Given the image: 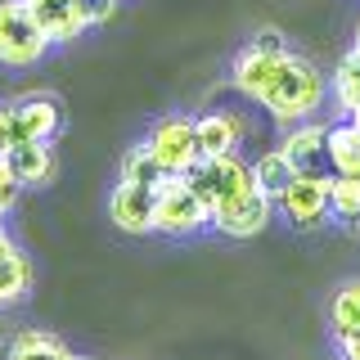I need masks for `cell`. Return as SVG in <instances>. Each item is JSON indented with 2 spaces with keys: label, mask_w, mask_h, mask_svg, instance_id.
I'll list each match as a JSON object with an SVG mask.
<instances>
[{
  "label": "cell",
  "mask_w": 360,
  "mask_h": 360,
  "mask_svg": "<svg viewBox=\"0 0 360 360\" xmlns=\"http://www.w3.org/2000/svg\"><path fill=\"white\" fill-rule=\"evenodd\" d=\"M275 122H307L315 108L324 104V77L315 72V63L297 59V54L284 50V59H279L275 77H270V86L262 90V99H257Z\"/></svg>",
  "instance_id": "obj_1"
},
{
  "label": "cell",
  "mask_w": 360,
  "mask_h": 360,
  "mask_svg": "<svg viewBox=\"0 0 360 360\" xmlns=\"http://www.w3.org/2000/svg\"><path fill=\"white\" fill-rule=\"evenodd\" d=\"M189 189L207 202V212H221L230 202H239L248 194H257V176L252 162H243L239 153H221V158H198L194 172H185Z\"/></svg>",
  "instance_id": "obj_2"
},
{
  "label": "cell",
  "mask_w": 360,
  "mask_h": 360,
  "mask_svg": "<svg viewBox=\"0 0 360 360\" xmlns=\"http://www.w3.org/2000/svg\"><path fill=\"white\" fill-rule=\"evenodd\" d=\"M202 225H212L207 202L189 189L185 176H167L153 189V230L172 234V239H185V234H198Z\"/></svg>",
  "instance_id": "obj_3"
},
{
  "label": "cell",
  "mask_w": 360,
  "mask_h": 360,
  "mask_svg": "<svg viewBox=\"0 0 360 360\" xmlns=\"http://www.w3.org/2000/svg\"><path fill=\"white\" fill-rule=\"evenodd\" d=\"M50 37L32 18L27 0H0V63L5 68H32L45 59Z\"/></svg>",
  "instance_id": "obj_4"
},
{
  "label": "cell",
  "mask_w": 360,
  "mask_h": 360,
  "mask_svg": "<svg viewBox=\"0 0 360 360\" xmlns=\"http://www.w3.org/2000/svg\"><path fill=\"white\" fill-rule=\"evenodd\" d=\"M63 112L54 99H22V104H5L0 108V153H9L14 144H32V140H54L59 135Z\"/></svg>",
  "instance_id": "obj_5"
},
{
  "label": "cell",
  "mask_w": 360,
  "mask_h": 360,
  "mask_svg": "<svg viewBox=\"0 0 360 360\" xmlns=\"http://www.w3.org/2000/svg\"><path fill=\"white\" fill-rule=\"evenodd\" d=\"M279 212L297 230H320L329 221V172H292V180L279 189Z\"/></svg>",
  "instance_id": "obj_6"
},
{
  "label": "cell",
  "mask_w": 360,
  "mask_h": 360,
  "mask_svg": "<svg viewBox=\"0 0 360 360\" xmlns=\"http://www.w3.org/2000/svg\"><path fill=\"white\" fill-rule=\"evenodd\" d=\"M149 153L158 158L167 176H185L198 162V140H194V117H162L149 131Z\"/></svg>",
  "instance_id": "obj_7"
},
{
  "label": "cell",
  "mask_w": 360,
  "mask_h": 360,
  "mask_svg": "<svg viewBox=\"0 0 360 360\" xmlns=\"http://www.w3.org/2000/svg\"><path fill=\"white\" fill-rule=\"evenodd\" d=\"M270 217H275V198L270 194H248L239 202H230V207H221V212H212V230H221L225 239H252V234H262Z\"/></svg>",
  "instance_id": "obj_8"
},
{
  "label": "cell",
  "mask_w": 360,
  "mask_h": 360,
  "mask_svg": "<svg viewBox=\"0 0 360 360\" xmlns=\"http://www.w3.org/2000/svg\"><path fill=\"white\" fill-rule=\"evenodd\" d=\"M108 217L117 230L127 234H149L153 230V189L149 185H131V180H117L108 194Z\"/></svg>",
  "instance_id": "obj_9"
},
{
  "label": "cell",
  "mask_w": 360,
  "mask_h": 360,
  "mask_svg": "<svg viewBox=\"0 0 360 360\" xmlns=\"http://www.w3.org/2000/svg\"><path fill=\"white\" fill-rule=\"evenodd\" d=\"M27 9L41 22V32L50 37V45H68L90 27L82 18V9H77V0H27Z\"/></svg>",
  "instance_id": "obj_10"
},
{
  "label": "cell",
  "mask_w": 360,
  "mask_h": 360,
  "mask_svg": "<svg viewBox=\"0 0 360 360\" xmlns=\"http://www.w3.org/2000/svg\"><path fill=\"white\" fill-rule=\"evenodd\" d=\"M194 140H198V158L239 153L243 117H234V112H202V117H194Z\"/></svg>",
  "instance_id": "obj_11"
},
{
  "label": "cell",
  "mask_w": 360,
  "mask_h": 360,
  "mask_svg": "<svg viewBox=\"0 0 360 360\" xmlns=\"http://www.w3.org/2000/svg\"><path fill=\"white\" fill-rule=\"evenodd\" d=\"M5 162H9V172H14V180L22 189H32V185H50V176H54V149H50V140H32V144H14V149L5 153Z\"/></svg>",
  "instance_id": "obj_12"
},
{
  "label": "cell",
  "mask_w": 360,
  "mask_h": 360,
  "mask_svg": "<svg viewBox=\"0 0 360 360\" xmlns=\"http://www.w3.org/2000/svg\"><path fill=\"white\" fill-rule=\"evenodd\" d=\"M324 131L329 127H315V122H292V131L284 135V144H279V153L288 158L297 172H315V167L324 162Z\"/></svg>",
  "instance_id": "obj_13"
},
{
  "label": "cell",
  "mask_w": 360,
  "mask_h": 360,
  "mask_svg": "<svg viewBox=\"0 0 360 360\" xmlns=\"http://www.w3.org/2000/svg\"><path fill=\"white\" fill-rule=\"evenodd\" d=\"M324 162L338 172H360V122L347 117L324 131Z\"/></svg>",
  "instance_id": "obj_14"
},
{
  "label": "cell",
  "mask_w": 360,
  "mask_h": 360,
  "mask_svg": "<svg viewBox=\"0 0 360 360\" xmlns=\"http://www.w3.org/2000/svg\"><path fill=\"white\" fill-rule=\"evenodd\" d=\"M5 360H77V352L63 342V338H54L45 329H22L14 342H9Z\"/></svg>",
  "instance_id": "obj_15"
},
{
  "label": "cell",
  "mask_w": 360,
  "mask_h": 360,
  "mask_svg": "<svg viewBox=\"0 0 360 360\" xmlns=\"http://www.w3.org/2000/svg\"><path fill=\"white\" fill-rule=\"evenodd\" d=\"M27 288H32V262H27V252L14 248V243H5V248H0V307L18 302Z\"/></svg>",
  "instance_id": "obj_16"
},
{
  "label": "cell",
  "mask_w": 360,
  "mask_h": 360,
  "mask_svg": "<svg viewBox=\"0 0 360 360\" xmlns=\"http://www.w3.org/2000/svg\"><path fill=\"white\" fill-rule=\"evenodd\" d=\"M329 329H333L338 342L360 333V279H347V284L333 292V302H329Z\"/></svg>",
  "instance_id": "obj_17"
},
{
  "label": "cell",
  "mask_w": 360,
  "mask_h": 360,
  "mask_svg": "<svg viewBox=\"0 0 360 360\" xmlns=\"http://www.w3.org/2000/svg\"><path fill=\"white\" fill-rule=\"evenodd\" d=\"M329 217L338 221H360V172H329Z\"/></svg>",
  "instance_id": "obj_18"
},
{
  "label": "cell",
  "mask_w": 360,
  "mask_h": 360,
  "mask_svg": "<svg viewBox=\"0 0 360 360\" xmlns=\"http://www.w3.org/2000/svg\"><path fill=\"white\" fill-rule=\"evenodd\" d=\"M333 95H338V108H342L347 117H356V112H360V50H352L342 63H338Z\"/></svg>",
  "instance_id": "obj_19"
},
{
  "label": "cell",
  "mask_w": 360,
  "mask_h": 360,
  "mask_svg": "<svg viewBox=\"0 0 360 360\" xmlns=\"http://www.w3.org/2000/svg\"><path fill=\"white\" fill-rule=\"evenodd\" d=\"M122 180H131V185H149L158 189L167 180V172L158 167V158L149 153V144H131L127 158H122Z\"/></svg>",
  "instance_id": "obj_20"
},
{
  "label": "cell",
  "mask_w": 360,
  "mask_h": 360,
  "mask_svg": "<svg viewBox=\"0 0 360 360\" xmlns=\"http://www.w3.org/2000/svg\"><path fill=\"white\" fill-rule=\"evenodd\" d=\"M292 172H297V167H292L279 149H270V153H262V158L252 162L257 189H262V194H270V198H279V189H284L288 180H292Z\"/></svg>",
  "instance_id": "obj_21"
},
{
  "label": "cell",
  "mask_w": 360,
  "mask_h": 360,
  "mask_svg": "<svg viewBox=\"0 0 360 360\" xmlns=\"http://www.w3.org/2000/svg\"><path fill=\"white\" fill-rule=\"evenodd\" d=\"M18 194H22V185L14 180V172H9V162H5V153H0V217H5V212H14Z\"/></svg>",
  "instance_id": "obj_22"
},
{
  "label": "cell",
  "mask_w": 360,
  "mask_h": 360,
  "mask_svg": "<svg viewBox=\"0 0 360 360\" xmlns=\"http://www.w3.org/2000/svg\"><path fill=\"white\" fill-rule=\"evenodd\" d=\"M77 9H82V18L90 27H99V22H108L117 14V0H77Z\"/></svg>",
  "instance_id": "obj_23"
},
{
  "label": "cell",
  "mask_w": 360,
  "mask_h": 360,
  "mask_svg": "<svg viewBox=\"0 0 360 360\" xmlns=\"http://www.w3.org/2000/svg\"><path fill=\"white\" fill-rule=\"evenodd\" d=\"M257 50H284V37H279V32H257Z\"/></svg>",
  "instance_id": "obj_24"
},
{
  "label": "cell",
  "mask_w": 360,
  "mask_h": 360,
  "mask_svg": "<svg viewBox=\"0 0 360 360\" xmlns=\"http://www.w3.org/2000/svg\"><path fill=\"white\" fill-rule=\"evenodd\" d=\"M342 360H360V333L356 338H342Z\"/></svg>",
  "instance_id": "obj_25"
},
{
  "label": "cell",
  "mask_w": 360,
  "mask_h": 360,
  "mask_svg": "<svg viewBox=\"0 0 360 360\" xmlns=\"http://www.w3.org/2000/svg\"><path fill=\"white\" fill-rule=\"evenodd\" d=\"M9 243V230H5V217H0V248Z\"/></svg>",
  "instance_id": "obj_26"
},
{
  "label": "cell",
  "mask_w": 360,
  "mask_h": 360,
  "mask_svg": "<svg viewBox=\"0 0 360 360\" xmlns=\"http://www.w3.org/2000/svg\"><path fill=\"white\" fill-rule=\"evenodd\" d=\"M356 50H360V22H356Z\"/></svg>",
  "instance_id": "obj_27"
},
{
  "label": "cell",
  "mask_w": 360,
  "mask_h": 360,
  "mask_svg": "<svg viewBox=\"0 0 360 360\" xmlns=\"http://www.w3.org/2000/svg\"><path fill=\"white\" fill-rule=\"evenodd\" d=\"M77 360H90V356H77Z\"/></svg>",
  "instance_id": "obj_28"
},
{
  "label": "cell",
  "mask_w": 360,
  "mask_h": 360,
  "mask_svg": "<svg viewBox=\"0 0 360 360\" xmlns=\"http://www.w3.org/2000/svg\"><path fill=\"white\" fill-rule=\"evenodd\" d=\"M356 122H360V112H356Z\"/></svg>",
  "instance_id": "obj_29"
}]
</instances>
